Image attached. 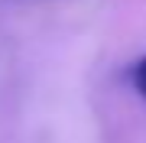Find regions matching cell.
Returning a JSON list of instances; mask_svg holds the SVG:
<instances>
[{"label":"cell","instance_id":"1","mask_svg":"<svg viewBox=\"0 0 146 143\" xmlns=\"http://www.w3.org/2000/svg\"><path fill=\"white\" fill-rule=\"evenodd\" d=\"M130 81H133V88L140 91V94L146 98V55L140 59V62L133 65V72H130Z\"/></svg>","mask_w":146,"mask_h":143}]
</instances>
